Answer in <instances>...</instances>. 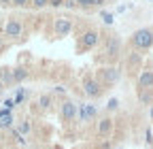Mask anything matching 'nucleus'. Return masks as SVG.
Instances as JSON below:
<instances>
[{
  "instance_id": "1",
  "label": "nucleus",
  "mask_w": 153,
  "mask_h": 149,
  "mask_svg": "<svg viewBox=\"0 0 153 149\" xmlns=\"http://www.w3.org/2000/svg\"><path fill=\"white\" fill-rule=\"evenodd\" d=\"M132 43L136 45L138 51H147L153 47V30L151 28H140L132 34Z\"/></svg>"
},
{
  "instance_id": "2",
  "label": "nucleus",
  "mask_w": 153,
  "mask_h": 149,
  "mask_svg": "<svg viewBox=\"0 0 153 149\" xmlns=\"http://www.w3.org/2000/svg\"><path fill=\"white\" fill-rule=\"evenodd\" d=\"M22 32H24L22 22H19L17 17H9L7 24H4V36H9V39H19Z\"/></svg>"
},
{
  "instance_id": "3",
  "label": "nucleus",
  "mask_w": 153,
  "mask_h": 149,
  "mask_svg": "<svg viewBox=\"0 0 153 149\" xmlns=\"http://www.w3.org/2000/svg\"><path fill=\"white\" fill-rule=\"evenodd\" d=\"M98 41H100L98 30H87V32H83V36H81V49H91V47L98 45Z\"/></svg>"
},
{
  "instance_id": "4",
  "label": "nucleus",
  "mask_w": 153,
  "mask_h": 149,
  "mask_svg": "<svg viewBox=\"0 0 153 149\" xmlns=\"http://www.w3.org/2000/svg\"><path fill=\"white\" fill-rule=\"evenodd\" d=\"M60 113H62V119H64V121H72V119L76 117V113H79V107H76L74 102H70V100H64Z\"/></svg>"
},
{
  "instance_id": "5",
  "label": "nucleus",
  "mask_w": 153,
  "mask_h": 149,
  "mask_svg": "<svg viewBox=\"0 0 153 149\" xmlns=\"http://www.w3.org/2000/svg\"><path fill=\"white\" fill-rule=\"evenodd\" d=\"M104 53L108 55V58H117V55L121 53V41H119V36H111L106 47H104Z\"/></svg>"
},
{
  "instance_id": "6",
  "label": "nucleus",
  "mask_w": 153,
  "mask_h": 149,
  "mask_svg": "<svg viewBox=\"0 0 153 149\" xmlns=\"http://www.w3.org/2000/svg\"><path fill=\"white\" fill-rule=\"evenodd\" d=\"M72 30V19H68V17H57L55 19V34L57 36H66L70 34Z\"/></svg>"
},
{
  "instance_id": "7",
  "label": "nucleus",
  "mask_w": 153,
  "mask_h": 149,
  "mask_svg": "<svg viewBox=\"0 0 153 149\" xmlns=\"http://www.w3.org/2000/svg\"><path fill=\"white\" fill-rule=\"evenodd\" d=\"M111 132H113V119L111 117H102L98 121V136L100 139H108Z\"/></svg>"
},
{
  "instance_id": "8",
  "label": "nucleus",
  "mask_w": 153,
  "mask_h": 149,
  "mask_svg": "<svg viewBox=\"0 0 153 149\" xmlns=\"http://www.w3.org/2000/svg\"><path fill=\"white\" fill-rule=\"evenodd\" d=\"M83 87H85V94H87V96H91V98H98V96L102 94V85L96 81V79H87Z\"/></svg>"
},
{
  "instance_id": "9",
  "label": "nucleus",
  "mask_w": 153,
  "mask_h": 149,
  "mask_svg": "<svg viewBox=\"0 0 153 149\" xmlns=\"http://www.w3.org/2000/svg\"><path fill=\"white\" fill-rule=\"evenodd\" d=\"M119 77H121V72H119L117 68H104V70H102V81H104V85L117 83Z\"/></svg>"
},
{
  "instance_id": "10",
  "label": "nucleus",
  "mask_w": 153,
  "mask_h": 149,
  "mask_svg": "<svg viewBox=\"0 0 153 149\" xmlns=\"http://www.w3.org/2000/svg\"><path fill=\"white\" fill-rule=\"evenodd\" d=\"M138 85L143 89H151L153 87V70H143L138 74Z\"/></svg>"
},
{
  "instance_id": "11",
  "label": "nucleus",
  "mask_w": 153,
  "mask_h": 149,
  "mask_svg": "<svg viewBox=\"0 0 153 149\" xmlns=\"http://www.w3.org/2000/svg\"><path fill=\"white\" fill-rule=\"evenodd\" d=\"M96 115V107L94 104H81V121H89V117Z\"/></svg>"
},
{
  "instance_id": "12",
  "label": "nucleus",
  "mask_w": 153,
  "mask_h": 149,
  "mask_svg": "<svg viewBox=\"0 0 153 149\" xmlns=\"http://www.w3.org/2000/svg\"><path fill=\"white\" fill-rule=\"evenodd\" d=\"M0 83H2L4 87L13 85V72H11V68H0Z\"/></svg>"
},
{
  "instance_id": "13",
  "label": "nucleus",
  "mask_w": 153,
  "mask_h": 149,
  "mask_svg": "<svg viewBox=\"0 0 153 149\" xmlns=\"http://www.w3.org/2000/svg\"><path fill=\"white\" fill-rule=\"evenodd\" d=\"M13 83H22L24 79H28V70L26 68H13Z\"/></svg>"
},
{
  "instance_id": "14",
  "label": "nucleus",
  "mask_w": 153,
  "mask_h": 149,
  "mask_svg": "<svg viewBox=\"0 0 153 149\" xmlns=\"http://www.w3.org/2000/svg\"><path fill=\"white\" fill-rule=\"evenodd\" d=\"M140 62H143V53L140 51H132L128 55V66H138Z\"/></svg>"
},
{
  "instance_id": "15",
  "label": "nucleus",
  "mask_w": 153,
  "mask_h": 149,
  "mask_svg": "<svg viewBox=\"0 0 153 149\" xmlns=\"http://www.w3.org/2000/svg\"><path fill=\"white\" fill-rule=\"evenodd\" d=\"M11 126H13V117H11V113H7V115L0 117V128H11Z\"/></svg>"
},
{
  "instance_id": "16",
  "label": "nucleus",
  "mask_w": 153,
  "mask_h": 149,
  "mask_svg": "<svg viewBox=\"0 0 153 149\" xmlns=\"http://www.w3.org/2000/svg\"><path fill=\"white\" fill-rule=\"evenodd\" d=\"M38 107H41V109H49L51 107V96H41V98H38Z\"/></svg>"
},
{
  "instance_id": "17",
  "label": "nucleus",
  "mask_w": 153,
  "mask_h": 149,
  "mask_svg": "<svg viewBox=\"0 0 153 149\" xmlns=\"http://www.w3.org/2000/svg\"><path fill=\"white\" fill-rule=\"evenodd\" d=\"M138 98H140V102H145V104H151V94H149L147 89H143V92H140V96H138Z\"/></svg>"
},
{
  "instance_id": "18",
  "label": "nucleus",
  "mask_w": 153,
  "mask_h": 149,
  "mask_svg": "<svg viewBox=\"0 0 153 149\" xmlns=\"http://www.w3.org/2000/svg\"><path fill=\"white\" fill-rule=\"evenodd\" d=\"M102 22L106 24V26H111L115 19H113V13H106V11H102Z\"/></svg>"
},
{
  "instance_id": "19",
  "label": "nucleus",
  "mask_w": 153,
  "mask_h": 149,
  "mask_svg": "<svg viewBox=\"0 0 153 149\" xmlns=\"http://www.w3.org/2000/svg\"><path fill=\"white\" fill-rule=\"evenodd\" d=\"M117 107H119V100H117V98H111L108 104H106V111H115Z\"/></svg>"
},
{
  "instance_id": "20",
  "label": "nucleus",
  "mask_w": 153,
  "mask_h": 149,
  "mask_svg": "<svg viewBox=\"0 0 153 149\" xmlns=\"http://www.w3.org/2000/svg\"><path fill=\"white\" fill-rule=\"evenodd\" d=\"M28 132H30V124L22 121V124H19V134H28Z\"/></svg>"
},
{
  "instance_id": "21",
  "label": "nucleus",
  "mask_w": 153,
  "mask_h": 149,
  "mask_svg": "<svg viewBox=\"0 0 153 149\" xmlns=\"http://www.w3.org/2000/svg\"><path fill=\"white\" fill-rule=\"evenodd\" d=\"M32 2H34V7H36V9H43V7H47V4H49V0H32Z\"/></svg>"
},
{
  "instance_id": "22",
  "label": "nucleus",
  "mask_w": 153,
  "mask_h": 149,
  "mask_svg": "<svg viewBox=\"0 0 153 149\" xmlns=\"http://www.w3.org/2000/svg\"><path fill=\"white\" fill-rule=\"evenodd\" d=\"M24 98H26V92H24V89H19V92H17V96H15V100H13V102H22Z\"/></svg>"
},
{
  "instance_id": "23",
  "label": "nucleus",
  "mask_w": 153,
  "mask_h": 149,
  "mask_svg": "<svg viewBox=\"0 0 153 149\" xmlns=\"http://www.w3.org/2000/svg\"><path fill=\"white\" fill-rule=\"evenodd\" d=\"M11 4H15V7H24V4H28V0H11Z\"/></svg>"
},
{
  "instance_id": "24",
  "label": "nucleus",
  "mask_w": 153,
  "mask_h": 149,
  "mask_svg": "<svg viewBox=\"0 0 153 149\" xmlns=\"http://www.w3.org/2000/svg\"><path fill=\"white\" fill-rule=\"evenodd\" d=\"M76 2H79L81 7H91V4H94V0H76Z\"/></svg>"
},
{
  "instance_id": "25",
  "label": "nucleus",
  "mask_w": 153,
  "mask_h": 149,
  "mask_svg": "<svg viewBox=\"0 0 153 149\" xmlns=\"http://www.w3.org/2000/svg\"><path fill=\"white\" fill-rule=\"evenodd\" d=\"M49 4H51V7H62L64 0H49Z\"/></svg>"
},
{
  "instance_id": "26",
  "label": "nucleus",
  "mask_w": 153,
  "mask_h": 149,
  "mask_svg": "<svg viewBox=\"0 0 153 149\" xmlns=\"http://www.w3.org/2000/svg\"><path fill=\"white\" fill-rule=\"evenodd\" d=\"M53 92H55V94H66V89H64L62 85H57V87H53Z\"/></svg>"
},
{
  "instance_id": "27",
  "label": "nucleus",
  "mask_w": 153,
  "mask_h": 149,
  "mask_svg": "<svg viewBox=\"0 0 153 149\" xmlns=\"http://www.w3.org/2000/svg\"><path fill=\"white\" fill-rule=\"evenodd\" d=\"M147 143H153V136H151V130H147Z\"/></svg>"
},
{
  "instance_id": "28",
  "label": "nucleus",
  "mask_w": 153,
  "mask_h": 149,
  "mask_svg": "<svg viewBox=\"0 0 153 149\" xmlns=\"http://www.w3.org/2000/svg\"><path fill=\"white\" fill-rule=\"evenodd\" d=\"M94 4H98V7H100V4H104V0H94Z\"/></svg>"
},
{
  "instance_id": "29",
  "label": "nucleus",
  "mask_w": 153,
  "mask_h": 149,
  "mask_svg": "<svg viewBox=\"0 0 153 149\" xmlns=\"http://www.w3.org/2000/svg\"><path fill=\"white\" fill-rule=\"evenodd\" d=\"M64 2H72V4H74V2H76V0H64Z\"/></svg>"
},
{
  "instance_id": "30",
  "label": "nucleus",
  "mask_w": 153,
  "mask_h": 149,
  "mask_svg": "<svg viewBox=\"0 0 153 149\" xmlns=\"http://www.w3.org/2000/svg\"><path fill=\"white\" fill-rule=\"evenodd\" d=\"M151 119H153V107H151Z\"/></svg>"
},
{
  "instance_id": "31",
  "label": "nucleus",
  "mask_w": 153,
  "mask_h": 149,
  "mask_svg": "<svg viewBox=\"0 0 153 149\" xmlns=\"http://www.w3.org/2000/svg\"><path fill=\"white\" fill-rule=\"evenodd\" d=\"M2 87H4V85H2V83H0V92H2Z\"/></svg>"
},
{
  "instance_id": "32",
  "label": "nucleus",
  "mask_w": 153,
  "mask_h": 149,
  "mask_svg": "<svg viewBox=\"0 0 153 149\" xmlns=\"http://www.w3.org/2000/svg\"><path fill=\"white\" fill-rule=\"evenodd\" d=\"M55 149H60V147H55Z\"/></svg>"
}]
</instances>
